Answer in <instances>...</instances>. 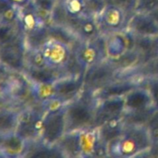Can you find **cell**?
<instances>
[{"instance_id": "1", "label": "cell", "mask_w": 158, "mask_h": 158, "mask_svg": "<svg viewBox=\"0 0 158 158\" xmlns=\"http://www.w3.org/2000/svg\"><path fill=\"white\" fill-rule=\"evenodd\" d=\"M46 68L58 69L64 68L69 61V51L68 46L57 39H51L40 48Z\"/></svg>"}, {"instance_id": "2", "label": "cell", "mask_w": 158, "mask_h": 158, "mask_svg": "<svg viewBox=\"0 0 158 158\" xmlns=\"http://www.w3.org/2000/svg\"><path fill=\"white\" fill-rule=\"evenodd\" d=\"M43 126L44 122L41 123V119L34 112L31 110H24L19 115L18 126L15 132L28 141L34 138L39 133L41 127Z\"/></svg>"}, {"instance_id": "3", "label": "cell", "mask_w": 158, "mask_h": 158, "mask_svg": "<svg viewBox=\"0 0 158 158\" xmlns=\"http://www.w3.org/2000/svg\"><path fill=\"white\" fill-rule=\"evenodd\" d=\"M27 140L16 132L4 135L0 146V156L14 158L21 156L27 149Z\"/></svg>"}, {"instance_id": "4", "label": "cell", "mask_w": 158, "mask_h": 158, "mask_svg": "<svg viewBox=\"0 0 158 158\" xmlns=\"http://www.w3.org/2000/svg\"><path fill=\"white\" fill-rule=\"evenodd\" d=\"M0 62L6 69L13 70H19L24 67L22 54L6 48H0Z\"/></svg>"}, {"instance_id": "5", "label": "cell", "mask_w": 158, "mask_h": 158, "mask_svg": "<svg viewBox=\"0 0 158 158\" xmlns=\"http://www.w3.org/2000/svg\"><path fill=\"white\" fill-rule=\"evenodd\" d=\"M19 113L12 110L0 111V134L6 135L16 131L19 121Z\"/></svg>"}, {"instance_id": "6", "label": "cell", "mask_w": 158, "mask_h": 158, "mask_svg": "<svg viewBox=\"0 0 158 158\" xmlns=\"http://www.w3.org/2000/svg\"><path fill=\"white\" fill-rule=\"evenodd\" d=\"M16 24L0 21V47L9 44L19 37L20 29Z\"/></svg>"}, {"instance_id": "7", "label": "cell", "mask_w": 158, "mask_h": 158, "mask_svg": "<svg viewBox=\"0 0 158 158\" xmlns=\"http://www.w3.org/2000/svg\"><path fill=\"white\" fill-rule=\"evenodd\" d=\"M53 89L48 82H35L32 86V93L34 97L40 101L50 100L53 94Z\"/></svg>"}, {"instance_id": "8", "label": "cell", "mask_w": 158, "mask_h": 158, "mask_svg": "<svg viewBox=\"0 0 158 158\" xmlns=\"http://www.w3.org/2000/svg\"><path fill=\"white\" fill-rule=\"evenodd\" d=\"M14 5L9 0H0V16Z\"/></svg>"}, {"instance_id": "9", "label": "cell", "mask_w": 158, "mask_h": 158, "mask_svg": "<svg viewBox=\"0 0 158 158\" xmlns=\"http://www.w3.org/2000/svg\"><path fill=\"white\" fill-rule=\"evenodd\" d=\"M14 6H19V7H23V6H27L28 5H30V3L31 2V0H9Z\"/></svg>"}, {"instance_id": "10", "label": "cell", "mask_w": 158, "mask_h": 158, "mask_svg": "<svg viewBox=\"0 0 158 158\" xmlns=\"http://www.w3.org/2000/svg\"><path fill=\"white\" fill-rule=\"evenodd\" d=\"M6 67L1 63V62H0V78H1L5 73H6Z\"/></svg>"}, {"instance_id": "11", "label": "cell", "mask_w": 158, "mask_h": 158, "mask_svg": "<svg viewBox=\"0 0 158 158\" xmlns=\"http://www.w3.org/2000/svg\"><path fill=\"white\" fill-rule=\"evenodd\" d=\"M3 138H4V135L0 134V146H1V144H2V142H3Z\"/></svg>"}]
</instances>
